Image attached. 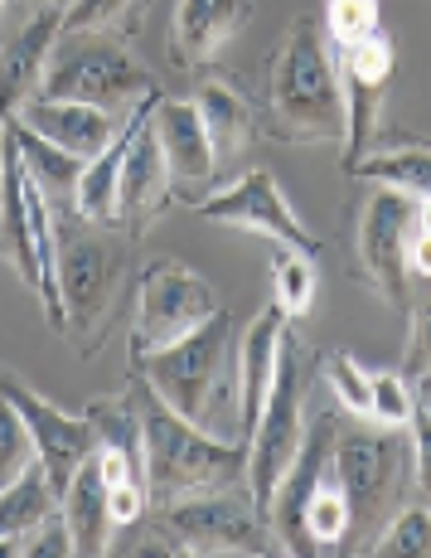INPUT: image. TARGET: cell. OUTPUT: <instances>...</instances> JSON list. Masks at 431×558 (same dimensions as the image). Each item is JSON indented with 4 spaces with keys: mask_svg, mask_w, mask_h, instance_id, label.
<instances>
[{
    "mask_svg": "<svg viewBox=\"0 0 431 558\" xmlns=\"http://www.w3.org/2000/svg\"><path fill=\"white\" fill-rule=\"evenodd\" d=\"M417 233V199L373 185L354 209V257L359 277L379 302L412 320V272H407V243Z\"/></svg>",
    "mask_w": 431,
    "mask_h": 558,
    "instance_id": "obj_9",
    "label": "cell"
},
{
    "mask_svg": "<svg viewBox=\"0 0 431 558\" xmlns=\"http://www.w3.org/2000/svg\"><path fill=\"white\" fill-rule=\"evenodd\" d=\"M364 554H373V558H427L431 554V506L427 500H417V506L407 500V506L373 534V544Z\"/></svg>",
    "mask_w": 431,
    "mask_h": 558,
    "instance_id": "obj_31",
    "label": "cell"
},
{
    "mask_svg": "<svg viewBox=\"0 0 431 558\" xmlns=\"http://www.w3.org/2000/svg\"><path fill=\"white\" fill-rule=\"evenodd\" d=\"M69 554H73V534H69L63 510H53L49 520H39L25 534V558H69Z\"/></svg>",
    "mask_w": 431,
    "mask_h": 558,
    "instance_id": "obj_36",
    "label": "cell"
},
{
    "mask_svg": "<svg viewBox=\"0 0 431 558\" xmlns=\"http://www.w3.org/2000/svg\"><path fill=\"white\" fill-rule=\"evenodd\" d=\"M267 136L282 146L344 142L340 63L316 15H296L267 63Z\"/></svg>",
    "mask_w": 431,
    "mask_h": 558,
    "instance_id": "obj_1",
    "label": "cell"
},
{
    "mask_svg": "<svg viewBox=\"0 0 431 558\" xmlns=\"http://www.w3.org/2000/svg\"><path fill=\"white\" fill-rule=\"evenodd\" d=\"M160 102V88L150 93V98L136 107L132 117L122 122V132L112 136V146H107L102 156H93L88 166H83V180H78V195H73V209L83 214L88 223H102V229H116V180H122V160H126V146H132L136 126H141V117L150 107Z\"/></svg>",
    "mask_w": 431,
    "mask_h": 558,
    "instance_id": "obj_22",
    "label": "cell"
},
{
    "mask_svg": "<svg viewBox=\"0 0 431 558\" xmlns=\"http://www.w3.org/2000/svg\"><path fill=\"white\" fill-rule=\"evenodd\" d=\"M194 78H199V83H194V98H189V102L199 107L204 132H209L213 156H219V166H223V160L243 156V146L253 142V132H257V112H253L247 93L229 78V73L204 69V73H194Z\"/></svg>",
    "mask_w": 431,
    "mask_h": 558,
    "instance_id": "obj_21",
    "label": "cell"
},
{
    "mask_svg": "<svg viewBox=\"0 0 431 558\" xmlns=\"http://www.w3.org/2000/svg\"><path fill=\"white\" fill-rule=\"evenodd\" d=\"M325 39L330 49H344L354 45V39L373 35V29H383V15H379V0H325Z\"/></svg>",
    "mask_w": 431,
    "mask_h": 558,
    "instance_id": "obj_35",
    "label": "cell"
},
{
    "mask_svg": "<svg viewBox=\"0 0 431 558\" xmlns=\"http://www.w3.org/2000/svg\"><path fill=\"white\" fill-rule=\"evenodd\" d=\"M10 136H15L20 160H25L29 180L45 190L53 209H59V204H73V195H78V180H83V166H88V160L69 156L63 146H53V142H45V136H35L25 122H10Z\"/></svg>",
    "mask_w": 431,
    "mask_h": 558,
    "instance_id": "obj_25",
    "label": "cell"
},
{
    "mask_svg": "<svg viewBox=\"0 0 431 558\" xmlns=\"http://www.w3.org/2000/svg\"><path fill=\"white\" fill-rule=\"evenodd\" d=\"M282 330H286V316L276 306H267L262 316L247 326V336H243V350H238V389H233V393H238V427H233V437H238V442L253 437L257 417H262L267 393H272Z\"/></svg>",
    "mask_w": 431,
    "mask_h": 558,
    "instance_id": "obj_19",
    "label": "cell"
},
{
    "mask_svg": "<svg viewBox=\"0 0 431 558\" xmlns=\"http://www.w3.org/2000/svg\"><path fill=\"white\" fill-rule=\"evenodd\" d=\"M417 408V389L397 369H369V423L373 427H407Z\"/></svg>",
    "mask_w": 431,
    "mask_h": 558,
    "instance_id": "obj_32",
    "label": "cell"
},
{
    "mask_svg": "<svg viewBox=\"0 0 431 558\" xmlns=\"http://www.w3.org/2000/svg\"><path fill=\"white\" fill-rule=\"evenodd\" d=\"M247 25H253V0H175L170 63L185 73H204Z\"/></svg>",
    "mask_w": 431,
    "mask_h": 558,
    "instance_id": "obj_15",
    "label": "cell"
},
{
    "mask_svg": "<svg viewBox=\"0 0 431 558\" xmlns=\"http://www.w3.org/2000/svg\"><path fill=\"white\" fill-rule=\"evenodd\" d=\"M15 122H25L35 136H45V142H53V146H63V151L78 156V160L102 156L107 146H112V136L122 132V122H116V117H107L102 107L59 102V98H35V102H25Z\"/></svg>",
    "mask_w": 431,
    "mask_h": 558,
    "instance_id": "obj_18",
    "label": "cell"
},
{
    "mask_svg": "<svg viewBox=\"0 0 431 558\" xmlns=\"http://www.w3.org/2000/svg\"><path fill=\"white\" fill-rule=\"evenodd\" d=\"M132 403L141 417V447H146V496L150 506L199 496V490L233 486L247 466V442L213 437L199 423L180 417L175 408L160 399L146 379L132 374Z\"/></svg>",
    "mask_w": 431,
    "mask_h": 558,
    "instance_id": "obj_2",
    "label": "cell"
},
{
    "mask_svg": "<svg viewBox=\"0 0 431 558\" xmlns=\"http://www.w3.org/2000/svg\"><path fill=\"white\" fill-rule=\"evenodd\" d=\"M150 122H156L160 151H165V160H170L175 185H204V180H213L219 156H213L209 132H204L199 107H194L189 98H160Z\"/></svg>",
    "mask_w": 431,
    "mask_h": 558,
    "instance_id": "obj_20",
    "label": "cell"
},
{
    "mask_svg": "<svg viewBox=\"0 0 431 558\" xmlns=\"http://www.w3.org/2000/svg\"><path fill=\"white\" fill-rule=\"evenodd\" d=\"M53 510H59V490H53L49 471L35 461L15 486L0 490V539H25V534L35 530L39 520H49Z\"/></svg>",
    "mask_w": 431,
    "mask_h": 558,
    "instance_id": "obj_27",
    "label": "cell"
},
{
    "mask_svg": "<svg viewBox=\"0 0 431 558\" xmlns=\"http://www.w3.org/2000/svg\"><path fill=\"white\" fill-rule=\"evenodd\" d=\"M417 229L431 233V199H417Z\"/></svg>",
    "mask_w": 431,
    "mask_h": 558,
    "instance_id": "obj_41",
    "label": "cell"
},
{
    "mask_svg": "<svg viewBox=\"0 0 431 558\" xmlns=\"http://www.w3.org/2000/svg\"><path fill=\"white\" fill-rule=\"evenodd\" d=\"M59 510H63V520H69L73 554H83V558L107 554L116 524H112V510H107V481H102V471H97V457H88L73 471V481L59 496Z\"/></svg>",
    "mask_w": 431,
    "mask_h": 558,
    "instance_id": "obj_23",
    "label": "cell"
},
{
    "mask_svg": "<svg viewBox=\"0 0 431 558\" xmlns=\"http://www.w3.org/2000/svg\"><path fill=\"white\" fill-rule=\"evenodd\" d=\"M194 214H199V219H213V223H233V229H247V233H262V239H272L276 248H296V253H310V257L325 253V243L296 219V209L286 204L272 170H247L243 180H233V185L219 190V195L194 199Z\"/></svg>",
    "mask_w": 431,
    "mask_h": 558,
    "instance_id": "obj_11",
    "label": "cell"
},
{
    "mask_svg": "<svg viewBox=\"0 0 431 558\" xmlns=\"http://www.w3.org/2000/svg\"><path fill=\"white\" fill-rule=\"evenodd\" d=\"M0 10H5V0H0Z\"/></svg>",
    "mask_w": 431,
    "mask_h": 558,
    "instance_id": "obj_44",
    "label": "cell"
},
{
    "mask_svg": "<svg viewBox=\"0 0 431 558\" xmlns=\"http://www.w3.org/2000/svg\"><path fill=\"white\" fill-rule=\"evenodd\" d=\"M354 180H369V185H387L407 199H431V146L407 142L393 151H364L359 160H349Z\"/></svg>",
    "mask_w": 431,
    "mask_h": 558,
    "instance_id": "obj_24",
    "label": "cell"
},
{
    "mask_svg": "<svg viewBox=\"0 0 431 558\" xmlns=\"http://www.w3.org/2000/svg\"><path fill=\"white\" fill-rule=\"evenodd\" d=\"M150 93H156V78H150L146 63L126 49V39L69 35L53 45L39 98L88 102V107H102V112L116 117V122H126Z\"/></svg>",
    "mask_w": 431,
    "mask_h": 558,
    "instance_id": "obj_5",
    "label": "cell"
},
{
    "mask_svg": "<svg viewBox=\"0 0 431 558\" xmlns=\"http://www.w3.org/2000/svg\"><path fill=\"white\" fill-rule=\"evenodd\" d=\"M156 534L175 554L189 558H267L286 554L272 520L253 506V496H238L233 486L199 490V496L156 506Z\"/></svg>",
    "mask_w": 431,
    "mask_h": 558,
    "instance_id": "obj_6",
    "label": "cell"
},
{
    "mask_svg": "<svg viewBox=\"0 0 431 558\" xmlns=\"http://www.w3.org/2000/svg\"><path fill=\"white\" fill-rule=\"evenodd\" d=\"M0 399L25 417L29 437H35V447H39V466L49 471L53 490L63 496V486L73 481V471L97 452L93 423L83 413H63L59 403H49L45 393H35L20 374H10V369H0Z\"/></svg>",
    "mask_w": 431,
    "mask_h": 558,
    "instance_id": "obj_13",
    "label": "cell"
},
{
    "mask_svg": "<svg viewBox=\"0 0 431 558\" xmlns=\"http://www.w3.org/2000/svg\"><path fill=\"white\" fill-rule=\"evenodd\" d=\"M165 98V93H160ZM156 107L141 117L136 126L132 146H126V160H122V180H116V229L122 233H146L160 214L170 209V190H175V175H170V160L160 151V136H156Z\"/></svg>",
    "mask_w": 431,
    "mask_h": 558,
    "instance_id": "obj_14",
    "label": "cell"
},
{
    "mask_svg": "<svg viewBox=\"0 0 431 558\" xmlns=\"http://www.w3.org/2000/svg\"><path fill=\"white\" fill-rule=\"evenodd\" d=\"M83 417H88V423H93L97 447H107V452H122L126 461H136V471H141V476H146L141 417H136L132 393H126V399H93L88 408H83Z\"/></svg>",
    "mask_w": 431,
    "mask_h": 558,
    "instance_id": "obj_28",
    "label": "cell"
},
{
    "mask_svg": "<svg viewBox=\"0 0 431 558\" xmlns=\"http://www.w3.org/2000/svg\"><path fill=\"white\" fill-rule=\"evenodd\" d=\"M35 461H39V447H35V437H29L25 417L0 399V490L15 486V481L25 476Z\"/></svg>",
    "mask_w": 431,
    "mask_h": 558,
    "instance_id": "obj_34",
    "label": "cell"
},
{
    "mask_svg": "<svg viewBox=\"0 0 431 558\" xmlns=\"http://www.w3.org/2000/svg\"><path fill=\"white\" fill-rule=\"evenodd\" d=\"M146 15V0H69L59 15V39L69 35H132Z\"/></svg>",
    "mask_w": 431,
    "mask_h": 558,
    "instance_id": "obj_29",
    "label": "cell"
},
{
    "mask_svg": "<svg viewBox=\"0 0 431 558\" xmlns=\"http://www.w3.org/2000/svg\"><path fill=\"white\" fill-rule=\"evenodd\" d=\"M349 530H354V510H349V496H344V486H340L335 461H330L325 476L310 486L306 506H300V544H306V554L335 549V544L349 539Z\"/></svg>",
    "mask_w": 431,
    "mask_h": 558,
    "instance_id": "obj_26",
    "label": "cell"
},
{
    "mask_svg": "<svg viewBox=\"0 0 431 558\" xmlns=\"http://www.w3.org/2000/svg\"><path fill=\"white\" fill-rule=\"evenodd\" d=\"M45 5H59V10H63V5H69V0H45Z\"/></svg>",
    "mask_w": 431,
    "mask_h": 558,
    "instance_id": "obj_43",
    "label": "cell"
},
{
    "mask_svg": "<svg viewBox=\"0 0 431 558\" xmlns=\"http://www.w3.org/2000/svg\"><path fill=\"white\" fill-rule=\"evenodd\" d=\"M335 471L354 510L349 539L359 549H369L373 530H383L407 506V490H412V433L407 427H373V433L340 437Z\"/></svg>",
    "mask_w": 431,
    "mask_h": 558,
    "instance_id": "obj_7",
    "label": "cell"
},
{
    "mask_svg": "<svg viewBox=\"0 0 431 558\" xmlns=\"http://www.w3.org/2000/svg\"><path fill=\"white\" fill-rule=\"evenodd\" d=\"M412 481H417V496L431 506V413L422 403L412 408Z\"/></svg>",
    "mask_w": 431,
    "mask_h": 558,
    "instance_id": "obj_37",
    "label": "cell"
},
{
    "mask_svg": "<svg viewBox=\"0 0 431 558\" xmlns=\"http://www.w3.org/2000/svg\"><path fill=\"white\" fill-rule=\"evenodd\" d=\"M107 510H112V524H141L150 510L146 481H122V486H107Z\"/></svg>",
    "mask_w": 431,
    "mask_h": 558,
    "instance_id": "obj_39",
    "label": "cell"
},
{
    "mask_svg": "<svg viewBox=\"0 0 431 558\" xmlns=\"http://www.w3.org/2000/svg\"><path fill=\"white\" fill-rule=\"evenodd\" d=\"M407 379L427 384L431 379V306L417 311V320H407Z\"/></svg>",
    "mask_w": 431,
    "mask_h": 558,
    "instance_id": "obj_38",
    "label": "cell"
},
{
    "mask_svg": "<svg viewBox=\"0 0 431 558\" xmlns=\"http://www.w3.org/2000/svg\"><path fill=\"white\" fill-rule=\"evenodd\" d=\"M29 175L10 126L0 132V257L15 267V277L39 296V248H35V219H29Z\"/></svg>",
    "mask_w": 431,
    "mask_h": 558,
    "instance_id": "obj_17",
    "label": "cell"
},
{
    "mask_svg": "<svg viewBox=\"0 0 431 558\" xmlns=\"http://www.w3.org/2000/svg\"><path fill=\"white\" fill-rule=\"evenodd\" d=\"M223 311L219 292L204 282L194 267L180 257H156L146 263L141 282H136V311H132V355L141 350H165L199 330Z\"/></svg>",
    "mask_w": 431,
    "mask_h": 558,
    "instance_id": "obj_10",
    "label": "cell"
},
{
    "mask_svg": "<svg viewBox=\"0 0 431 558\" xmlns=\"http://www.w3.org/2000/svg\"><path fill=\"white\" fill-rule=\"evenodd\" d=\"M407 272L412 277H431V233L417 229L412 243H407Z\"/></svg>",
    "mask_w": 431,
    "mask_h": 558,
    "instance_id": "obj_40",
    "label": "cell"
},
{
    "mask_svg": "<svg viewBox=\"0 0 431 558\" xmlns=\"http://www.w3.org/2000/svg\"><path fill=\"white\" fill-rule=\"evenodd\" d=\"M316 257L310 253H296V248H276V263H272V306L282 311L286 320H300L310 316L316 306Z\"/></svg>",
    "mask_w": 431,
    "mask_h": 558,
    "instance_id": "obj_30",
    "label": "cell"
},
{
    "mask_svg": "<svg viewBox=\"0 0 431 558\" xmlns=\"http://www.w3.org/2000/svg\"><path fill=\"white\" fill-rule=\"evenodd\" d=\"M417 403H422L427 413H431V379H427V384H417Z\"/></svg>",
    "mask_w": 431,
    "mask_h": 558,
    "instance_id": "obj_42",
    "label": "cell"
},
{
    "mask_svg": "<svg viewBox=\"0 0 431 558\" xmlns=\"http://www.w3.org/2000/svg\"><path fill=\"white\" fill-rule=\"evenodd\" d=\"M306 384H310V364H306V345H300L296 326L286 320L282 345H276V374H272V393L262 403L253 437H247V466H243V486L253 496L257 510H272L276 490L296 466L300 447H306Z\"/></svg>",
    "mask_w": 431,
    "mask_h": 558,
    "instance_id": "obj_4",
    "label": "cell"
},
{
    "mask_svg": "<svg viewBox=\"0 0 431 558\" xmlns=\"http://www.w3.org/2000/svg\"><path fill=\"white\" fill-rule=\"evenodd\" d=\"M320 379H325V389L335 393V403L344 413L354 417H369V369H364L359 360L349 355V350H335V355H320L316 360Z\"/></svg>",
    "mask_w": 431,
    "mask_h": 558,
    "instance_id": "obj_33",
    "label": "cell"
},
{
    "mask_svg": "<svg viewBox=\"0 0 431 558\" xmlns=\"http://www.w3.org/2000/svg\"><path fill=\"white\" fill-rule=\"evenodd\" d=\"M229 336H233V316L219 311V316L204 320L199 330H189L175 345L132 355V374L146 379L180 417L213 433V399H219V379L223 364H229Z\"/></svg>",
    "mask_w": 431,
    "mask_h": 558,
    "instance_id": "obj_8",
    "label": "cell"
},
{
    "mask_svg": "<svg viewBox=\"0 0 431 558\" xmlns=\"http://www.w3.org/2000/svg\"><path fill=\"white\" fill-rule=\"evenodd\" d=\"M340 63V88H344V166L359 160L379 136V112H383V93L393 83L397 69V45L387 29H373V35L354 39V45L335 49Z\"/></svg>",
    "mask_w": 431,
    "mask_h": 558,
    "instance_id": "obj_12",
    "label": "cell"
},
{
    "mask_svg": "<svg viewBox=\"0 0 431 558\" xmlns=\"http://www.w3.org/2000/svg\"><path fill=\"white\" fill-rule=\"evenodd\" d=\"M59 5H45L29 25H20L0 49V132L20 117V107L35 102L45 88V69L59 45Z\"/></svg>",
    "mask_w": 431,
    "mask_h": 558,
    "instance_id": "obj_16",
    "label": "cell"
},
{
    "mask_svg": "<svg viewBox=\"0 0 431 558\" xmlns=\"http://www.w3.org/2000/svg\"><path fill=\"white\" fill-rule=\"evenodd\" d=\"M53 233H59V292H63V336L78 340L83 355L107 330L112 302L132 272V233L88 223L73 204L53 209Z\"/></svg>",
    "mask_w": 431,
    "mask_h": 558,
    "instance_id": "obj_3",
    "label": "cell"
}]
</instances>
